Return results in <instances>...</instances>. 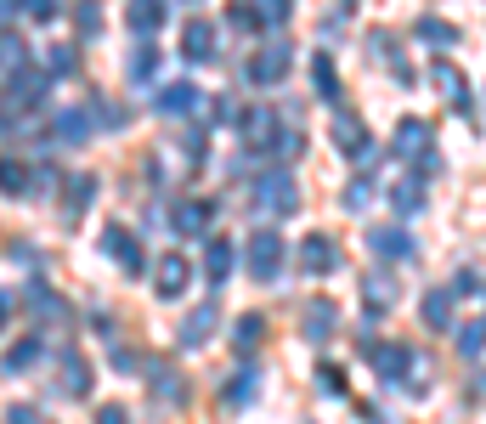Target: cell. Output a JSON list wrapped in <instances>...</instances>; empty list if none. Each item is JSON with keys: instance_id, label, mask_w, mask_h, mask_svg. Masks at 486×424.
<instances>
[{"instance_id": "obj_2", "label": "cell", "mask_w": 486, "mask_h": 424, "mask_svg": "<svg viewBox=\"0 0 486 424\" xmlns=\"http://www.w3.org/2000/svg\"><path fill=\"white\" fill-rule=\"evenodd\" d=\"M288 63H294V51H288V40H266L261 51L243 63V74H249L255 85H278L283 74H288Z\"/></svg>"}, {"instance_id": "obj_3", "label": "cell", "mask_w": 486, "mask_h": 424, "mask_svg": "<svg viewBox=\"0 0 486 424\" xmlns=\"http://www.w3.org/2000/svg\"><path fill=\"white\" fill-rule=\"evenodd\" d=\"M85 390H90V362L74 351V345H63V351H57V397L85 402Z\"/></svg>"}, {"instance_id": "obj_4", "label": "cell", "mask_w": 486, "mask_h": 424, "mask_svg": "<svg viewBox=\"0 0 486 424\" xmlns=\"http://www.w3.org/2000/svg\"><path fill=\"white\" fill-rule=\"evenodd\" d=\"M283 255H288V249H283V238L271 232V226H261V232L249 238V271H255L261 283H271V278L283 271Z\"/></svg>"}, {"instance_id": "obj_15", "label": "cell", "mask_w": 486, "mask_h": 424, "mask_svg": "<svg viewBox=\"0 0 486 424\" xmlns=\"http://www.w3.org/2000/svg\"><path fill=\"white\" fill-rule=\"evenodd\" d=\"M90 199H97V176H68V187H63V221H80L85 209H90Z\"/></svg>"}, {"instance_id": "obj_36", "label": "cell", "mask_w": 486, "mask_h": 424, "mask_svg": "<svg viewBox=\"0 0 486 424\" xmlns=\"http://www.w3.org/2000/svg\"><path fill=\"white\" fill-rule=\"evenodd\" d=\"M85 114L80 108H63V114H57V136H63V142H85Z\"/></svg>"}, {"instance_id": "obj_7", "label": "cell", "mask_w": 486, "mask_h": 424, "mask_svg": "<svg viewBox=\"0 0 486 424\" xmlns=\"http://www.w3.org/2000/svg\"><path fill=\"white\" fill-rule=\"evenodd\" d=\"M238 136L255 147V153H261V147H266V153H278V142H283L278 119H271L266 108H249V114H238Z\"/></svg>"}, {"instance_id": "obj_48", "label": "cell", "mask_w": 486, "mask_h": 424, "mask_svg": "<svg viewBox=\"0 0 486 424\" xmlns=\"http://www.w3.org/2000/svg\"><path fill=\"white\" fill-rule=\"evenodd\" d=\"M345 6H351V0H345Z\"/></svg>"}, {"instance_id": "obj_10", "label": "cell", "mask_w": 486, "mask_h": 424, "mask_svg": "<svg viewBox=\"0 0 486 424\" xmlns=\"http://www.w3.org/2000/svg\"><path fill=\"white\" fill-rule=\"evenodd\" d=\"M142 373L153 380V390H159V402H164V407H176L181 397H187V390H181V373H176L164 357H147V362H142Z\"/></svg>"}, {"instance_id": "obj_47", "label": "cell", "mask_w": 486, "mask_h": 424, "mask_svg": "<svg viewBox=\"0 0 486 424\" xmlns=\"http://www.w3.org/2000/svg\"><path fill=\"white\" fill-rule=\"evenodd\" d=\"M6 311H12V300H6V294H0V328H6Z\"/></svg>"}, {"instance_id": "obj_11", "label": "cell", "mask_w": 486, "mask_h": 424, "mask_svg": "<svg viewBox=\"0 0 486 424\" xmlns=\"http://www.w3.org/2000/svg\"><path fill=\"white\" fill-rule=\"evenodd\" d=\"M368 249H379L385 261H407V255H419L413 238H407L402 226H368Z\"/></svg>"}, {"instance_id": "obj_38", "label": "cell", "mask_w": 486, "mask_h": 424, "mask_svg": "<svg viewBox=\"0 0 486 424\" xmlns=\"http://www.w3.org/2000/svg\"><path fill=\"white\" fill-rule=\"evenodd\" d=\"M459 351H464V357H481V351H486V323H464V328H459Z\"/></svg>"}, {"instance_id": "obj_12", "label": "cell", "mask_w": 486, "mask_h": 424, "mask_svg": "<svg viewBox=\"0 0 486 424\" xmlns=\"http://www.w3.org/2000/svg\"><path fill=\"white\" fill-rule=\"evenodd\" d=\"M153 289L164 300H176L181 289H187V255H159V266H153Z\"/></svg>"}, {"instance_id": "obj_37", "label": "cell", "mask_w": 486, "mask_h": 424, "mask_svg": "<svg viewBox=\"0 0 486 424\" xmlns=\"http://www.w3.org/2000/svg\"><path fill=\"white\" fill-rule=\"evenodd\" d=\"M28 306H35V317H63V300L45 289V283H35V289H28Z\"/></svg>"}, {"instance_id": "obj_14", "label": "cell", "mask_w": 486, "mask_h": 424, "mask_svg": "<svg viewBox=\"0 0 486 424\" xmlns=\"http://www.w3.org/2000/svg\"><path fill=\"white\" fill-rule=\"evenodd\" d=\"M333 238H323V232H311L306 244H300V271H311V278H323V271H333Z\"/></svg>"}, {"instance_id": "obj_35", "label": "cell", "mask_w": 486, "mask_h": 424, "mask_svg": "<svg viewBox=\"0 0 486 424\" xmlns=\"http://www.w3.org/2000/svg\"><path fill=\"white\" fill-rule=\"evenodd\" d=\"M226 28H238V35H255V28H261V6H226Z\"/></svg>"}, {"instance_id": "obj_40", "label": "cell", "mask_w": 486, "mask_h": 424, "mask_svg": "<svg viewBox=\"0 0 486 424\" xmlns=\"http://www.w3.org/2000/svg\"><path fill=\"white\" fill-rule=\"evenodd\" d=\"M419 40H424V45H447V40H452V28H447L442 18H424V23H419Z\"/></svg>"}, {"instance_id": "obj_19", "label": "cell", "mask_w": 486, "mask_h": 424, "mask_svg": "<svg viewBox=\"0 0 486 424\" xmlns=\"http://www.w3.org/2000/svg\"><path fill=\"white\" fill-rule=\"evenodd\" d=\"M333 147H340V153H362V147H373L368 142V130H362V119H351V114H340V119H333Z\"/></svg>"}, {"instance_id": "obj_46", "label": "cell", "mask_w": 486, "mask_h": 424, "mask_svg": "<svg viewBox=\"0 0 486 424\" xmlns=\"http://www.w3.org/2000/svg\"><path fill=\"white\" fill-rule=\"evenodd\" d=\"M18 18V0H0V23H12Z\"/></svg>"}, {"instance_id": "obj_29", "label": "cell", "mask_w": 486, "mask_h": 424, "mask_svg": "<svg viewBox=\"0 0 486 424\" xmlns=\"http://www.w3.org/2000/svg\"><path fill=\"white\" fill-rule=\"evenodd\" d=\"M424 323H430V328H447V323H452V294H447V289H430V294H424Z\"/></svg>"}, {"instance_id": "obj_32", "label": "cell", "mask_w": 486, "mask_h": 424, "mask_svg": "<svg viewBox=\"0 0 486 424\" xmlns=\"http://www.w3.org/2000/svg\"><path fill=\"white\" fill-rule=\"evenodd\" d=\"M0 68H6V74L28 68V45H23L18 35H6V28H0Z\"/></svg>"}, {"instance_id": "obj_18", "label": "cell", "mask_w": 486, "mask_h": 424, "mask_svg": "<svg viewBox=\"0 0 486 424\" xmlns=\"http://www.w3.org/2000/svg\"><path fill=\"white\" fill-rule=\"evenodd\" d=\"M209 216H216V209H209V204H199V199H187V204H176V232L181 238H204V226H209Z\"/></svg>"}, {"instance_id": "obj_27", "label": "cell", "mask_w": 486, "mask_h": 424, "mask_svg": "<svg viewBox=\"0 0 486 424\" xmlns=\"http://www.w3.org/2000/svg\"><path fill=\"white\" fill-rule=\"evenodd\" d=\"M311 85H317V97H328V102L340 97V74H333V63H328L323 51L311 57Z\"/></svg>"}, {"instance_id": "obj_33", "label": "cell", "mask_w": 486, "mask_h": 424, "mask_svg": "<svg viewBox=\"0 0 486 424\" xmlns=\"http://www.w3.org/2000/svg\"><path fill=\"white\" fill-rule=\"evenodd\" d=\"M261 334H266V323H261V317H238L232 340H238V351H243V357H255V345H261Z\"/></svg>"}, {"instance_id": "obj_39", "label": "cell", "mask_w": 486, "mask_h": 424, "mask_svg": "<svg viewBox=\"0 0 486 424\" xmlns=\"http://www.w3.org/2000/svg\"><path fill=\"white\" fill-rule=\"evenodd\" d=\"M6 424H51V419H45L35 402H12L6 407Z\"/></svg>"}, {"instance_id": "obj_41", "label": "cell", "mask_w": 486, "mask_h": 424, "mask_svg": "<svg viewBox=\"0 0 486 424\" xmlns=\"http://www.w3.org/2000/svg\"><path fill=\"white\" fill-rule=\"evenodd\" d=\"M435 74H442V80H435V85H442L452 102H469V85H464V74H452V68H435Z\"/></svg>"}, {"instance_id": "obj_23", "label": "cell", "mask_w": 486, "mask_h": 424, "mask_svg": "<svg viewBox=\"0 0 486 424\" xmlns=\"http://www.w3.org/2000/svg\"><path fill=\"white\" fill-rule=\"evenodd\" d=\"M333 323H340V311H333L328 300H311V306H306V340H328Z\"/></svg>"}, {"instance_id": "obj_28", "label": "cell", "mask_w": 486, "mask_h": 424, "mask_svg": "<svg viewBox=\"0 0 486 424\" xmlns=\"http://www.w3.org/2000/svg\"><path fill=\"white\" fill-rule=\"evenodd\" d=\"M390 204H396V216H419V209H424V187H419L413 176H407V181H396V192H390Z\"/></svg>"}, {"instance_id": "obj_25", "label": "cell", "mask_w": 486, "mask_h": 424, "mask_svg": "<svg viewBox=\"0 0 486 424\" xmlns=\"http://www.w3.org/2000/svg\"><path fill=\"white\" fill-rule=\"evenodd\" d=\"M74 35H80V40L102 35V6H97V0H74Z\"/></svg>"}, {"instance_id": "obj_20", "label": "cell", "mask_w": 486, "mask_h": 424, "mask_svg": "<svg viewBox=\"0 0 486 424\" xmlns=\"http://www.w3.org/2000/svg\"><path fill=\"white\" fill-rule=\"evenodd\" d=\"M28 187H35V170H28L23 159L0 153V192H6V199H18V192H28Z\"/></svg>"}, {"instance_id": "obj_44", "label": "cell", "mask_w": 486, "mask_h": 424, "mask_svg": "<svg viewBox=\"0 0 486 424\" xmlns=\"http://www.w3.org/2000/svg\"><path fill=\"white\" fill-rule=\"evenodd\" d=\"M97 424H130V413H125L119 402H102V407H97Z\"/></svg>"}, {"instance_id": "obj_34", "label": "cell", "mask_w": 486, "mask_h": 424, "mask_svg": "<svg viewBox=\"0 0 486 424\" xmlns=\"http://www.w3.org/2000/svg\"><path fill=\"white\" fill-rule=\"evenodd\" d=\"M153 74H159V51H153V40H142V51H136V63H130V80L153 85Z\"/></svg>"}, {"instance_id": "obj_16", "label": "cell", "mask_w": 486, "mask_h": 424, "mask_svg": "<svg viewBox=\"0 0 486 424\" xmlns=\"http://www.w3.org/2000/svg\"><path fill=\"white\" fill-rule=\"evenodd\" d=\"M130 28H136V40H153L159 35V23H164V0H130Z\"/></svg>"}, {"instance_id": "obj_5", "label": "cell", "mask_w": 486, "mask_h": 424, "mask_svg": "<svg viewBox=\"0 0 486 424\" xmlns=\"http://www.w3.org/2000/svg\"><path fill=\"white\" fill-rule=\"evenodd\" d=\"M102 249H108L114 261H119V271H130V278L147 266V255H142V238H136L130 226H102Z\"/></svg>"}, {"instance_id": "obj_31", "label": "cell", "mask_w": 486, "mask_h": 424, "mask_svg": "<svg viewBox=\"0 0 486 424\" xmlns=\"http://www.w3.org/2000/svg\"><path fill=\"white\" fill-rule=\"evenodd\" d=\"M74 68H80V51H74V45H51V51H45V74H51V80H68Z\"/></svg>"}, {"instance_id": "obj_45", "label": "cell", "mask_w": 486, "mask_h": 424, "mask_svg": "<svg viewBox=\"0 0 486 424\" xmlns=\"http://www.w3.org/2000/svg\"><path fill=\"white\" fill-rule=\"evenodd\" d=\"M28 18H57V0H23Z\"/></svg>"}, {"instance_id": "obj_26", "label": "cell", "mask_w": 486, "mask_h": 424, "mask_svg": "<svg viewBox=\"0 0 486 424\" xmlns=\"http://www.w3.org/2000/svg\"><path fill=\"white\" fill-rule=\"evenodd\" d=\"M199 108V90L192 85H164L159 90V114H192Z\"/></svg>"}, {"instance_id": "obj_9", "label": "cell", "mask_w": 486, "mask_h": 424, "mask_svg": "<svg viewBox=\"0 0 486 424\" xmlns=\"http://www.w3.org/2000/svg\"><path fill=\"white\" fill-rule=\"evenodd\" d=\"M362 357H368L373 373H385V380H402V373H413V351H407V345H362Z\"/></svg>"}, {"instance_id": "obj_42", "label": "cell", "mask_w": 486, "mask_h": 424, "mask_svg": "<svg viewBox=\"0 0 486 424\" xmlns=\"http://www.w3.org/2000/svg\"><path fill=\"white\" fill-rule=\"evenodd\" d=\"M368 199H373V181H368V176H357L351 187H345V209H362Z\"/></svg>"}, {"instance_id": "obj_6", "label": "cell", "mask_w": 486, "mask_h": 424, "mask_svg": "<svg viewBox=\"0 0 486 424\" xmlns=\"http://www.w3.org/2000/svg\"><path fill=\"white\" fill-rule=\"evenodd\" d=\"M221 328V306L216 300H199V306L187 311V323H181V351H199V345H209V334Z\"/></svg>"}, {"instance_id": "obj_24", "label": "cell", "mask_w": 486, "mask_h": 424, "mask_svg": "<svg viewBox=\"0 0 486 424\" xmlns=\"http://www.w3.org/2000/svg\"><path fill=\"white\" fill-rule=\"evenodd\" d=\"M362 294H373V311L396 306V278H390V271H368V278H362Z\"/></svg>"}, {"instance_id": "obj_17", "label": "cell", "mask_w": 486, "mask_h": 424, "mask_svg": "<svg viewBox=\"0 0 486 424\" xmlns=\"http://www.w3.org/2000/svg\"><path fill=\"white\" fill-rule=\"evenodd\" d=\"M238 266V249H232V238H209V249H204V271H209V283H226V271Z\"/></svg>"}, {"instance_id": "obj_30", "label": "cell", "mask_w": 486, "mask_h": 424, "mask_svg": "<svg viewBox=\"0 0 486 424\" xmlns=\"http://www.w3.org/2000/svg\"><path fill=\"white\" fill-rule=\"evenodd\" d=\"M221 402H226V407H249V402H255V368H243L238 380H226Z\"/></svg>"}, {"instance_id": "obj_43", "label": "cell", "mask_w": 486, "mask_h": 424, "mask_svg": "<svg viewBox=\"0 0 486 424\" xmlns=\"http://www.w3.org/2000/svg\"><path fill=\"white\" fill-rule=\"evenodd\" d=\"M283 18H288V0H261V23L266 28H278Z\"/></svg>"}, {"instance_id": "obj_21", "label": "cell", "mask_w": 486, "mask_h": 424, "mask_svg": "<svg viewBox=\"0 0 486 424\" xmlns=\"http://www.w3.org/2000/svg\"><path fill=\"white\" fill-rule=\"evenodd\" d=\"M396 153H402V159L430 153V125H424V119H407V125L396 130Z\"/></svg>"}, {"instance_id": "obj_1", "label": "cell", "mask_w": 486, "mask_h": 424, "mask_svg": "<svg viewBox=\"0 0 486 424\" xmlns=\"http://www.w3.org/2000/svg\"><path fill=\"white\" fill-rule=\"evenodd\" d=\"M255 209H261V216H294L300 209V187H294V176L288 170H266L261 181H255Z\"/></svg>"}, {"instance_id": "obj_8", "label": "cell", "mask_w": 486, "mask_h": 424, "mask_svg": "<svg viewBox=\"0 0 486 424\" xmlns=\"http://www.w3.org/2000/svg\"><path fill=\"white\" fill-rule=\"evenodd\" d=\"M45 90H51V74H35V68L6 74V97H12V108H40Z\"/></svg>"}, {"instance_id": "obj_22", "label": "cell", "mask_w": 486, "mask_h": 424, "mask_svg": "<svg viewBox=\"0 0 486 424\" xmlns=\"http://www.w3.org/2000/svg\"><path fill=\"white\" fill-rule=\"evenodd\" d=\"M40 334H28V340H18V345H12V351L6 357H0V368H6V373H23V368H35V362H40Z\"/></svg>"}, {"instance_id": "obj_13", "label": "cell", "mask_w": 486, "mask_h": 424, "mask_svg": "<svg viewBox=\"0 0 486 424\" xmlns=\"http://www.w3.org/2000/svg\"><path fill=\"white\" fill-rule=\"evenodd\" d=\"M181 57H187V63H209V57H216V28L192 18L187 28H181Z\"/></svg>"}]
</instances>
